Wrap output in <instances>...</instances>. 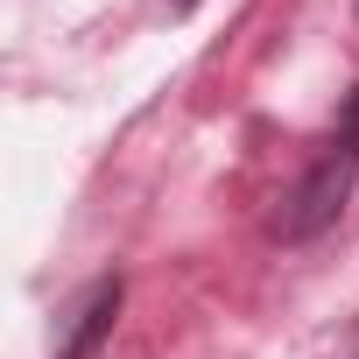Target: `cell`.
<instances>
[{
	"label": "cell",
	"mask_w": 359,
	"mask_h": 359,
	"mask_svg": "<svg viewBox=\"0 0 359 359\" xmlns=\"http://www.w3.org/2000/svg\"><path fill=\"white\" fill-rule=\"evenodd\" d=\"M352 184H359V155H352L345 141H331V148H324V155L303 169V184L282 198V212H275V240L303 247V240L331 233V226L345 219V198H352Z\"/></svg>",
	"instance_id": "1"
},
{
	"label": "cell",
	"mask_w": 359,
	"mask_h": 359,
	"mask_svg": "<svg viewBox=\"0 0 359 359\" xmlns=\"http://www.w3.org/2000/svg\"><path fill=\"white\" fill-rule=\"evenodd\" d=\"M120 296H127V282H120V275H99V282L78 296V310H71V324H64V345H57V359H92V352L113 338Z\"/></svg>",
	"instance_id": "2"
},
{
	"label": "cell",
	"mask_w": 359,
	"mask_h": 359,
	"mask_svg": "<svg viewBox=\"0 0 359 359\" xmlns=\"http://www.w3.org/2000/svg\"><path fill=\"white\" fill-rule=\"evenodd\" d=\"M331 141H345V148L359 155V92L345 99V113H338V134H331Z\"/></svg>",
	"instance_id": "3"
},
{
	"label": "cell",
	"mask_w": 359,
	"mask_h": 359,
	"mask_svg": "<svg viewBox=\"0 0 359 359\" xmlns=\"http://www.w3.org/2000/svg\"><path fill=\"white\" fill-rule=\"evenodd\" d=\"M191 8H198V0H169V15H191Z\"/></svg>",
	"instance_id": "4"
}]
</instances>
